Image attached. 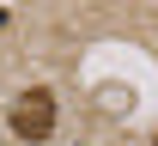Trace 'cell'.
<instances>
[{"label":"cell","instance_id":"obj_2","mask_svg":"<svg viewBox=\"0 0 158 146\" xmlns=\"http://www.w3.org/2000/svg\"><path fill=\"white\" fill-rule=\"evenodd\" d=\"M152 146H158V134H152Z\"/></svg>","mask_w":158,"mask_h":146},{"label":"cell","instance_id":"obj_1","mask_svg":"<svg viewBox=\"0 0 158 146\" xmlns=\"http://www.w3.org/2000/svg\"><path fill=\"white\" fill-rule=\"evenodd\" d=\"M6 128H12L19 140L43 146L49 134H55V91H49V85H31V91H19V98H12V110H6Z\"/></svg>","mask_w":158,"mask_h":146}]
</instances>
